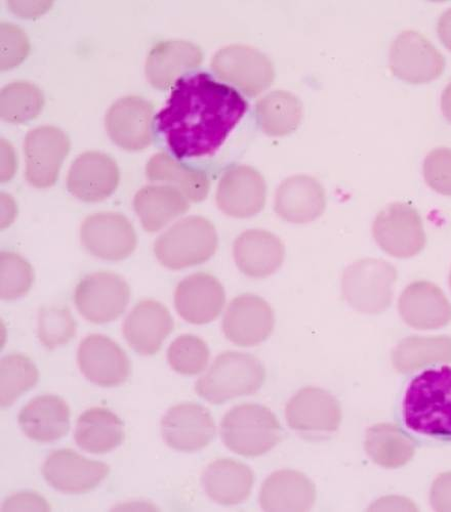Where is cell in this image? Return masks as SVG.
<instances>
[{
	"instance_id": "cell-1",
	"label": "cell",
	"mask_w": 451,
	"mask_h": 512,
	"mask_svg": "<svg viewBox=\"0 0 451 512\" xmlns=\"http://www.w3.org/2000/svg\"><path fill=\"white\" fill-rule=\"evenodd\" d=\"M248 103L229 85L209 74L180 79L159 114L158 128L179 158L216 153L241 120Z\"/></svg>"
},
{
	"instance_id": "cell-2",
	"label": "cell",
	"mask_w": 451,
	"mask_h": 512,
	"mask_svg": "<svg viewBox=\"0 0 451 512\" xmlns=\"http://www.w3.org/2000/svg\"><path fill=\"white\" fill-rule=\"evenodd\" d=\"M396 429L418 445L451 444V367L428 364L408 378Z\"/></svg>"
},
{
	"instance_id": "cell-3",
	"label": "cell",
	"mask_w": 451,
	"mask_h": 512,
	"mask_svg": "<svg viewBox=\"0 0 451 512\" xmlns=\"http://www.w3.org/2000/svg\"><path fill=\"white\" fill-rule=\"evenodd\" d=\"M265 378V368L257 358L227 352L220 355L207 374L197 381L195 391L205 401L220 405L258 392Z\"/></svg>"
},
{
	"instance_id": "cell-4",
	"label": "cell",
	"mask_w": 451,
	"mask_h": 512,
	"mask_svg": "<svg viewBox=\"0 0 451 512\" xmlns=\"http://www.w3.org/2000/svg\"><path fill=\"white\" fill-rule=\"evenodd\" d=\"M225 446L244 457L261 456L281 440L282 430L276 416L266 407L243 404L231 409L221 423Z\"/></svg>"
},
{
	"instance_id": "cell-5",
	"label": "cell",
	"mask_w": 451,
	"mask_h": 512,
	"mask_svg": "<svg viewBox=\"0 0 451 512\" xmlns=\"http://www.w3.org/2000/svg\"><path fill=\"white\" fill-rule=\"evenodd\" d=\"M218 247L214 225L203 218H187L162 234L154 245L164 267L181 270L209 261Z\"/></svg>"
},
{
	"instance_id": "cell-6",
	"label": "cell",
	"mask_w": 451,
	"mask_h": 512,
	"mask_svg": "<svg viewBox=\"0 0 451 512\" xmlns=\"http://www.w3.org/2000/svg\"><path fill=\"white\" fill-rule=\"evenodd\" d=\"M131 290L120 276L100 272L81 280L75 289L74 302L78 312L95 324L110 323L126 311Z\"/></svg>"
},
{
	"instance_id": "cell-7",
	"label": "cell",
	"mask_w": 451,
	"mask_h": 512,
	"mask_svg": "<svg viewBox=\"0 0 451 512\" xmlns=\"http://www.w3.org/2000/svg\"><path fill=\"white\" fill-rule=\"evenodd\" d=\"M395 268L381 260L366 259L351 265L343 277V291L351 306L365 313L385 310L391 301Z\"/></svg>"
},
{
	"instance_id": "cell-8",
	"label": "cell",
	"mask_w": 451,
	"mask_h": 512,
	"mask_svg": "<svg viewBox=\"0 0 451 512\" xmlns=\"http://www.w3.org/2000/svg\"><path fill=\"white\" fill-rule=\"evenodd\" d=\"M380 247L399 259L412 258L426 244L419 212L409 204L394 203L383 209L373 227Z\"/></svg>"
},
{
	"instance_id": "cell-9",
	"label": "cell",
	"mask_w": 451,
	"mask_h": 512,
	"mask_svg": "<svg viewBox=\"0 0 451 512\" xmlns=\"http://www.w3.org/2000/svg\"><path fill=\"white\" fill-rule=\"evenodd\" d=\"M390 68L394 76L413 84L438 78L444 68L443 55L431 41L417 31H404L393 42Z\"/></svg>"
},
{
	"instance_id": "cell-10",
	"label": "cell",
	"mask_w": 451,
	"mask_h": 512,
	"mask_svg": "<svg viewBox=\"0 0 451 512\" xmlns=\"http://www.w3.org/2000/svg\"><path fill=\"white\" fill-rule=\"evenodd\" d=\"M212 67L220 78L250 97L268 89L275 77L271 61L258 50L245 46L222 49L213 58Z\"/></svg>"
},
{
	"instance_id": "cell-11",
	"label": "cell",
	"mask_w": 451,
	"mask_h": 512,
	"mask_svg": "<svg viewBox=\"0 0 451 512\" xmlns=\"http://www.w3.org/2000/svg\"><path fill=\"white\" fill-rule=\"evenodd\" d=\"M69 150V139L59 128H35L25 141L27 181L39 189L52 187Z\"/></svg>"
},
{
	"instance_id": "cell-12",
	"label": "cell",
	"mask_w": 451,
	"mask_h": 512,
	"mask_svg": "<svg viewBox=\"0 0 451 512\" xmlns=\"http://www.w3.org/2000/svg\"><path fill=\"white\" fill-rule=\"evenodd\" d=\"M80 237L89 252L107 261L125 260L137 246L132 224L114 212H101L89 217L81 226Z\"/></svg>"
},
{
	"instance_id": "cell-13",
	"label": "cell",
	"mask_w": 451,
	"mask_h": 512,
	"mask_svg": "<svg viewBox=\"0 0 451 512\" xmlns=\"http://www.w3.org/2000/svg\"><path fill=\"white\" fill-rule=\"evenodd\" d=\"M109 474V465L90 460L71 449L54 451L43 466L47 483L65 494L88 493L106 480Z\"/></svg>"
},
{
	"instance_id": "cell-14",
	"label": "cell",
	"mask_w": 451,
	"mask_h": 512,
	"mask_svg": "<svg viewBox=\"0 0 451 512\" xmlns=\"http://www.w3.org/2000/svg\"><path fill=\"white\" fill-rule=\"evenodd\" d=\"M161 434L172 449L195 452L212 443L216 437V425L208 409L186 403L171 408L162 418Z\"/></svg>"
},
{
	"instance_id": "cell-15",
	"label": "cell",
	"mask_w": 451,
	"mask_h": 512,
	"mask_svg": "<svg viewBox=\"0 0 451 512\" xmlns=\"http://www.w3.org/2000/svg\"><path fill=\"white\" fill-rule=\"evenodd\" d=\"M77 362L82 374L103 388L120 386L131 373L126 353L104 335L93 334L82 340Z\"/></svg>"
},
{
	"instance_id": "cell-16",
	"label": "cell",
	"mask_w": 451,
	"mask_h": 512,
	"mask_svg": "<svg viewBox=\"0 0 451 512\" xmlns=\"http://www.w3.org/2000/svg\"><path fill=\"white\" fill-rule=\"evenodd\" d=\"M285 417L294 431L320 437L338 430L341 409L331 394L317 388H306L287 403Z\"/></svg>"
},
{
	"instance_id": "cell-17",
	"label": "cell",
	"mask_w": 451,
	"mask_h": 512,
	"mask_svg": "<svg viewBox=\"0 0 451 512\" xmlns=\"http://www.w3.org/2000/svg\"><path fill=\"white\" fill-rule=\"evenodd\" d=\"M274 323V312L263 298L254 294H243L229 305L223 330L233 344L254 347L270 336Z\"/></svg>"
},
{
	"instance_id": "cell-18",
	"label": "cell",
	"mask_w": 451,
	"mask_h": 512,
	"mask_svg": "<svg viewBox=\"0 0 451 512\" xmlns=\"http://www.w3.org/2000/svg\"><path fill=\"white\" fill-rule=\"evenodd\" d=\"M153 106L140 97L120 99L109 109L106 128L112 141L128 151H140L152 142Z\"/></svg>"
},
{
	"instance_id": "cell-19",
	"label": "cell",
	"mask_w": 451,
	"mask_h": 512,
	"mask_svg": "<svg viewBox=\"0 0 451 512\" xmlns=\"http://www.w3.org/2000/svg\"><path fill=\"white\" fill-rule=\"evenodd\" d=\"M265 201V181L260 173L250 166L230 169L219 184L217 203L230 217H254L264 208Z\"/></svg>"
},
{
	"instance_id": "cell-20",
	"label": "cell",
	"mask_w": 451,
	"mask_h": 512,
	"mask_svg": "<svg viewBox=\"0 0 451 512\" xmlns=\"http://www.w3.org/2000/svg\"><path fill=\"white\" fill-rule=\"evenodd\" d=\"M226 302L224 287L209 274H195L185 278L177 287L175 306L187 322L203 325L216 320Z\"/></svg>"
},
{
	"instance_id": "cell-21",
	"label": "cell",
	"mask_w": 451,
	"mask_h": 512,
	"mask_svg": "<svg viewBox=\"0 0 451 512\" xmlns=\"http://www.w3.org/2000/svg\"><path fill=\"white\" fill-rule=\"evenodd\" d=\"M119 184L116 162L108 155L87 152L72 164L68 176V190L78 199L99 202L111 196Z\"/></svg>"
},
{
	"instance_id": "cell-22",
	"label": "cell",
	"mask_w": 451,
	"mask_h": 512,
	"mask_svg": "<svg viewBox=\"0 0 451 512\" xmlns=\"http://www.w3.org/2000/svg\"><path fill=\"white\" fill-rule=\"evenodd\" d=\"M174 330L170 311L155 301L140 302L123 326L129 345L140 355L156 354Z\"/></svg>"
},
{
	"instance_id": "cell-23",
	"label": "cell",
	"mask_w": 451,
	"mask_h": 512,
	"mask_svg": "<svg viewBox=\"0 0 451 512\" xmlns=\"http://www.w3.org/2000/svg\"><path fill=\"white\" fill-rule=\"evenodd\" d=\"M18 420L27 438L38 443H52L69 433L70 408L58 396H39L21 410Z\"/></svg>"
},
{
	"instance_id": "cell-24",
	"label": "cell",
	"mask_w": 451,
	"mask_h": 512,
	"mask_svg": "<svg viewBox=\"0 0 451 512\" xmlns=\"http://www.w3.org/2000/svg\"><path fill=\"white\" fill-rule=\"evenodd\" d=\"M201 62L202 53L191 42H160L148 56L146 75L155 89L168 90L180 80L182 74L195 69Z\"/></svg>"
},
{
	"instance_id": "cell-25",
	"label": "cell",
	"mask_w": 451,
	"mask_h": 512,
	"mask_svg": "<svg viewBox=\"0 0 451 512\" xmlns=\"http://www.w3.org/2000/svg\"><path fill=\"white\" fill-rule=\"evenodd\" d=\"M234 259L246 276L265 278L274 274L284 260V246L275 235L262 230L241 234L234 243Z\"/></svg>"
},
{
	"instance_id": "cell-26",
	"label": "cell",
	"mask_w": 451,
	"mask_h": 512,
	"mask_svg": "<svg viewBox=\"0 0 451 512\" xmlns=\"http://www.w3.org/2000/svg\"><path fill=\"white\" fill-rule=\"evenodd\" d=\"M275 209L278 216L287 222L310 223L319 218L325 209L324 189L310 177L287 179L276 193Z\"/></svg>"
},
{
	"instance_id": "cell-27",
	"label": "cell",
	"mask_w": 451,
	"mask_h": 512,
	"mask_svg": "<svg viewBox=\"0 0 451 512\" xmlns=\"http://www.w3.org/2000/svg\"><path fill=\"white\" fill-rule=\"evenodd\" d=\"M254 485V474L249 466L232 459L211 463L202 475L205 493L221 505H237L248 499Z\"/></svg>"
},
{
	"instance_id": "cell-28",
	"label": "cell",
	"mask_w": 451,
	"mask_h": 512,
	"mask_svg": "<svg viewBox=\"0 0 451 512\" xmlns=\"http://www.w3.org/2000/svg\"><path fill=\"white\" fill-rule=\"evenodd\" d=\"M316 501L314 484L302 473L279 471L264 483L260 493L265 511H308Z\"/></svg>"
},
{
	"instance_id": "cell-29",
	"label": "cell",
	"mask_w": 451,
	"mask_h": 512,
	"mask_svg": "<svg viewBox=\"0 0 451 512\" xmlns=\"http://www.w3.org/2000/svg\"><path fill=\"white\" fill-rule=\"evenodd\" d=\"M74 437L78 447L84 451L109 453L125 441V424L109 409L91 408L79 416Z\"/></svg>"
},
{
	"instance_id": "cell-30",
	"label": "cell",
	"mask_w": 451,
	"mask_h": 512,
	"mask_svg": "<svg viewBox=\"0 0 451 512\" xmlns=\"http://www.w3.org/2000/svg\"><path fill=\"white\" fill-rule=\"evenodd\" d=\"M135 209L148 232H157L188 210L187 198L172 186L145 187L135 197Z\"/></svg>"
},
{
	"instance_id": "cell-31",
	"label": "cell",
	"mask_w": 451,
	"mask_h": 512,
	"mask_svg": "<svg viewBox=\"0 0 451 512\" xmlns=\"http://www.w3.org/2000/svg\"><path fill=\"white\" fill-rule=\"evenodd\" d=\"M146 174L150 181L172 185L192 202L204 200L210 192L207 175L180 164L167 153L154 155L147 164Z\"/></svg>"
},
{
	"instance_id": "cell-32",
	"label": "cell",
	"mask_w": 451,
	"mask_h": 512,
	"mask_svg": "<svg viewBox=\"0 0 451 512\" xmlns=\"http://www.w3.org/2000/svg\"><path fill=\"white\" fill-rule=\"evenodd\" d=\"M400 311L408 323L418 327L441 325L450 314L438 288L425 282L415 283L406 289L400 301Z\"/></svg>"
},
{
	"instance_id": "cell-33",
	"label": "cell",
	"mask_w": 451,
	"mask_h": 512,
	"mask_svg": "<svg viewBox=\"0 0 451 512\" xmlns=\"http://www.w3.org/2000/svg\"><path fill=\"white\" fill-rule=\"evenodd\" d=\"M257 116L266 134L280 137L297 130L302 120L303 107L294 95L273 92L258 102Z\"/></svg>"
},
{
	"instance_id": "cell-34",
	"label": "cell",
	"mask_w": 451,
	"mask_h": 512,
	"mask_svg": "<svg viewBox=\"0 0 451 512\" xmlns=\"http://www.w3.org/2000/svg\"><path fill=\"white\" fill-rule=\"evenodd\" d=\"M45 98L35 85L18 81L7 85L0 94V115L11 123H24L43 111Z\"/></svg>"
},
{
	"instance_id": "cell-35",
	"label": "cell",
	"mask_w": 451,
	"mask_h": 512,
	"mask_svg": "<svg viewBox=\"0 0 451 512\" xmlns=\"http://www.w3.org/2000/svg\"><path fill=\"white\" fill-rule=\"evenodd\" d=\"M38 370L26 356L13 354L0 363V404L9 407L35 387Z\"/></svg>"
},
{
	"instance_id": "cell-36",
	"label": "cell",
	"mask_w": 451,
	"mask_h": 512,
	"mask_svg": "<svg viewBox=\"0 0 451 512\" xmlns=\"http://www.w3.org/2000/svg\"><path fill=\"white\" fill-rule=\"evenodd\" d=\"M210 350L204 341L194 335H182L168 351L170 366L183 375H196L208 366Z\"/></svg>"
},
{
	"instance_id": "cell-37",
	"label": "cell",
	"mask_w": 451,
	"mask_h": 512,
	"mask_svg": "<svg viewBox=\"0 0 451 512\" xmlns=\"http://www.w3.org/2000/svg\"><path fill=\"white\" fill-rule=\"evenodd\" d=\"M76 335V323L70 311L62 307H45L38 315V338L53 350L67 345Z\"/></svg>"
},
{
	"instance_id": "cell-38",
	"label": "cell",
	"mask_w": 451,
	"mask_h": 512,
	"mask_svg": "<svg viewBox=\"0 0 451 512\" xmlns=\"http://www.w3.org/2000/svg\"><path fill=\"white\" fill-rule=\"evenodd\" d=\"M34 274L31 266L19 254L3 252L0 256V297L14 301L31 288Z\"/></svg>"
},
{
	"instance_id": "cell-39",
	"label": "cell",
	"mask_w": 451,
	"mask_h": 512,
	"mask_svg": "<svg viewBox=\"0 0 451 512\" xmlns=\"http://www.w3.org/2000/svg\"><path fill=\"white\" fill-rule=\"evenodd\" d=\"M423 355H451V341L445 339L435 340H406L394 354V362L399 368H409L410 365L418 366L419 359Z\"/></svg>"
},
{
	"instance_id": "cell-40",
	"label": "cell",
	"mask_w": 451,
	"mask_h": 512,
	"mask_svg": "<svg viewBox=\"0 0 451 512\" xmlns=\"http://www.w3.org/2000/svg\"><path fill=\"white\" fill-rule=\"evenodd\" d=\"M426 183L436 192L451 196V149L431 151L424 162Z\"/></svg>"
},
{
	"instance_id": "cell-41",
	"label": "cell",
	"mask_w": 451,
	"mask_h": 512,
	"mask_svg": "<svg viewBox=\"0 0 451 512\" xmlns=\"http://www.w3.org/2000/svg\"><path fill=\"white\" fill-rule=\"evenodd\" d=\"M2 69H11L27 57L29 42L26 35L12 24H2Z\"/></svg>"
},
{
	"instance_id": "cell-42",
	"label": "cell",
	"mask_w": 451,
	"mask_h": 512,
	"mask_svg": "<svg viewBox=\"0 0 451 512\" xmlns=\"http://www.w3.org/2000/svg\"><path fill=\"white\" fill-rule=\"evenodd\" d=\"M3 511H51V506L37 493L22 492L10 496L3 505Z\"/></svg>"
},
{
	"instance_id": "cell-43",
	"label": "cell",
	"mask_w": 451,
	"mask_h": 512,
	"mask_svg": "<svg viewBox=\"0 0 451 512\" xmlns=\"http://www.w3.org/2000/svg\"><path fill=\"white\" fill-rule=\"evenodd\" d=\"M2 182L11 180L14 176L16 164L14 151L6 141L2 142Z\"/></svg>"
},
{
	"instance_id": "cell-44",
	"label": "cell",
	"mask_w": 451,
	"mask_h": 512,
	"mask_svg": "<svg viewBox=\"0 0 451 512\" xmlns=\"http://www.w3.org/2000/svg\"><path fill=\"white\" fill-rule=\"evenodd\" d=\"M438 35L442 44L451 52V9L447 10L439 19Z\"/></svg>"
},
{
	"instance_id": "cell-45",
	"label": "cell",
	"mask_w": 451,
	"mask_h": 512,
	"mask_svg": "<svg viewBox=\"0 0 451 512\" xmlns=\"http://www.w3.org/2000/svg\"><path fill=\"white\" fill-rule=\"evenodd\" d=\"M441 109L444 117L451 123V82L442 94Z\"/></svg>"
},
{
	"instance_id": "cell-46",
	"label": "cell",
	"mask_w": 451,
	"mask_h": 512,
	"mask_svg": "<svg viewBox=\"0 0 451 512\" xmlns=\"http://www.w3.org/2000/svg\"><path fill=\"white\" fill-rule=\"evenodd\" d=\"M116 509H119V510H144L146 511L147 509L148 510H154L155 507L152 506V505H149V504H145V503H139V502H133L132 504L131 503H127L125 505H119L118 507H116Z\"/></svg>"
},
{
	"instance_id": "cell-47",
	"label": "cell",
	"mask_w": 451,
	"mask_h": 512,
	"mask_svg": "<svg viewBox=\"0 0 451 512\" xmlns=\"http://www.w3.org/2000/svg\"><path fill=\"white\" fill-rule=\"evenodd\" d=\"M450 285H451V272H450Z\"/></svg>"
}]
</instances>
